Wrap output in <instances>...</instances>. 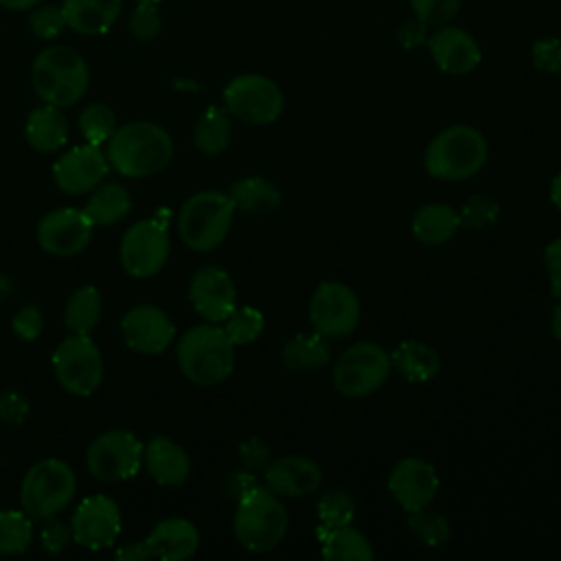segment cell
<instances>
[{"mask_svg":"<svg viewBox=\"0 0 561 561\" xmlns=\"http://www.w3.org/2000/svg\"><path fill=\"white\" fill-rule=\"evenodd\" d=\"M175 145L171 134L151 121H131L112 134L105 142L110 169L125 178H149L160 173L173 158Z\"/></svg>","mask_w":561,"mask_h":561,"instance_id":"obj_1","label":"cell"},{"mask_svg":"<svg viewBox=\"0 0 561 561\" xmlns=\"http://www.w3.org/2000/svg\"><path fill=\"white\" fill-rule=\"evenodd\" d=\"M175 359L182 375L202 388L219 386L234 368V344L215 322L186 329L175 346Z\"/></svg>","mask_w":561,"mask_h":561,"instance_id":"obj_2","label":"cell"},{"mask_svg":"<svg viewBox=\"0 0 561 561\" xmlns=\"http://www.w3.org/2000/svg\"><path fill=\"white\" fill-rule=\"evenodd\" d=\"M289 513L270 486H259L256 482L245 489L237 500V511L232 519V530L237 541L250 552H270L287 535Z\"/></svg>","mask_w":561,"mask_h":561,"instance_id":"obj_3","label":"cell"},{"mask_svg":"<svg viewBox=\"0 0 561 561\" xmlns=\"http://www.w3.org/2000/svg\"><path fill=\"white\" fill-rule=\"evenodd\" d=\"M31 81L42 103L66 110L85 96L90 68L75 48L53 44L39 50L33 59Z\"/></svg>","mask_w":561,"mask_h":561,"instance_id":"obj_4","label":"cell"},{"mask_svg":"<svg viewBox=\"0 0 561 561\" xmlns=\"http://www.w3.org/2000/svg\"><path fill=\"white\" fill-rule=\"evenodd\" d=\"M486 156V138L476 127L449 125L425 147L423 167L434 180L460 182L476 175L484 167Z\"/></svg>","mask_w":561,"mask_h":561,"instance_id":"obj_5","label":"cell"},{"mask_svg":"<svg viewBox=\"0 0 561 561\" xmlns=\"http://www.w3.org/2000/svg\"><path fill=\"white\" fill-rule=\"evenodd\" d=\"M77 493V476L72 467L57 458L48 456L31 465L20 482V508L33 522H46L57 517Z\"/></svg>","mask_w":561,"mask_h":561,"instance_id":"obj_6","label":"cell"},{"mask_svg":"<svg viewBox=\"0 0 561 561\" xmlns=\"http://www.w3.org/2000/svg\"><path fill=\"white\" fill-rule=\"evenodd\" d=\"M234 204L228 193H193L178 210V234L193 252H213L224 243L234 219Z\"/></svg>","mask_w":561,"mask_h":561,"instance_id":"obj_7","label":"cell"},{"mask_svg":"<svg viewBox=\"0 0 561 561\" xmlns=\"http://www.w3.org/2000/svg\"><path fill=\"white\" fill-rule=\"evenodd\" d=\"M50 364L57 383L75 397L96 392L105 375L103 353L90 333H68L53 351Z\"/></svg>","mask_w":561,"mask_h":561,"instance_id":"obj_8","label":"cell"},{"mask_svg":"<svg viewBox=\"0 0 561 561\" xmlns=\"http://www.w3.org/2000/svg\"><path fill=\"white\" fill-rule=\"evenodd\" d=\"M392 373V359L375 342H357L342 351L333 366V386L344 397H368L377 392Z\"/></svg>","mask_w":561,"mask_h":561,"instance_id":"obj_9","label":"cell"},{"mask_svg":"<svg viewBox=\"0 0 561 561\" xmlns=\"http://www.w3.org/2000/svg\"><path fill=\"white\" fill-rule=\"evenodd\" d=\"M145 445L129 430H105L94 436L85 449V467L101 482H123L142 467Z\"/></svg>","mask_w":561,"mask_h":561,"instance_id":"obj_10","label":"cell"},{"mask_svg":"<svg viewBox=\"0 0 561 561\" xmlns=\"http://www.w3.org/2000/svg\"><path fill=\"white\" fill-rule=\"evenodd\" d=\"M283 92L265 75H239L224 88V107L248 125H270L283 114Z\"/></svg>","mask_w":561,"mask_h":561,"instance_id":"obj_11","label":"cell"},{"mask_svg":"<svg viewBox=\"0 0 561 561\" xmlns=\"http://www.w3.org/2000/svg\"><path fill=\"white\" fill-rule=\"evenodd\" d=\"M171 237L160 219H140L131 224L118 245V261L131 278H151L169 261Z\"/></svg>","mask_w":561,"mask_h":561,"instance_id":"obj_12","label":"cell"},{"mask_svg":"<svg viewBox=\"0 0 561 561\" xmlns=\"http://www.w3.org/2000/svg\"><path fill=\"white\" fill-rule=\"evenodd\" d=\"M359 298L340 280H322L309 300L311 327L327 340L351 335L359 324Z\"/></svg>","mask_w":561,"mask_h":561,"instance_id":"obj_13","label":"cell"},{"mask_svg":"<svg viewBox=\"0 0 561 561\" xmlns=\"http://www.w3.org/2000/svg\"><path fill=\"white\" fill-rule=\"evenodd\" d=\"M94 228L96 226L85 215V210L64 206V208L48 210L37 221L35 239L46 254L66 259V256L81 254L90 245L94 237Z\"/></svg>","mask_w":561,"mask_h":561,"instance_id":"obj_14","label":"cell"},{"mask_svg":"<svg viewBox=\"0 0 561 561\" xmlns=\"http://www.w3.org/2000/svg\"><path fill=\"white\" fill-rule=\"evenodd\" d=\"M123 528V515L110 495L96 493L79 502L70 517L72 543L88 550H105L116 543Z\"/></svg>","mask_w":561,"mask_h":561,"instance_id":"obj_15","label":"cell"},{"mask_svg":"<svg viewBox=\"0 0 561 561\" xmlns=\"http://www.w3.org/2000/svg\"><path fill=\"white\" fill-rule=\"evenodd\" d=\"M121 337L138 355H160L175 340V324L156 305H136L121 320Z\"/></svg>","mask_w":561,"mask_h":561,"instance_id":"obj_16","label":"cell"},{"mask_svg":"<svg viewBox=\"0 0 561 561\" xmlns=\"http://www.w3.org/2000/svg\"><path fill=\"white\" fill-rule=\"evenodd\" d=\"M110 162L96 145L83 142L59 156L53 164V180L66 195H83L94 191L107 175Z\"/></svg>","mask_w":561,"mask_h":561,"instance_id":"obj_17","label":"cell"},{"mask_svg":"<svg viewBox=\"0 0 561 561\" xmlns=\"http://www.w3.org/2000/svg\"><path fill=\"white\" fill-rule=\"evenodd\" d=\"M188 302L199 318L221 324L237 307V287L232 276L217 265L199 267L188 283Z\"/></svg>","mask_w":561,"mask_h":561,"instance_id":"obj_18","label":"cell"},{"mask_svg":"<svg viewBox=\"0 0 561 561\" xmlns=\"http://www.w3.org/2000/svg\"><path fill=\"white\" fill-rule=\"evenodd\" d=\"M438 484L434 465L419 456L401 458L388 476V491L408 513L430 506L438 493Z\"/></svg>","mask_w":561,"mask_h":561,"instance_id":"obj_19","label":"cell"},{"mask_svg":"<svg viewBox=\"0 0 561 561\" xmlns=\"http://www.w3.org/2000/svg\"><path fill=\"white\" fill-rule=\"evenodd\" d=\"M427 48H430L432 59L438 66V70H443L445 75H454V77L473 72L482 59L480 46L473 39V35L469 31H465L460 26H451V24H440V28H436L430 35Z\"/></svg>","mask_w":561,"mask_h":561,"instance_id":"obj_20","label":"cell"},{"mask_svg":"<svg viewBox=\"0 0 561 561\" xmlns=\"http://www.w3.org/2000/svg\"><path fill=\"white\" fill-rule=\"evenodd\" d=\"M265 486L280 497H305L320 489L324 473L307 456H280L265 467Z\"/></svg>","mask_w":561,"mask_h":561,"instance_id":"obj_21","label":"cell"},{"mask_svg":"<svg viewBox=\"0 0 561 561\" xmlns=\"http://www.w3.org/2000/svg\"><path fill=\"white\" fill-rule=\"evenodd\" d=\"M142 467L160 486H182L191 476V458L182 445L156 434L142 451Z\"/></svg>","mask_w":561,"mask_h":561,"instance_id":"obj_22","label":"cell"},{"mask_svg":"<svg viewBox=\"0 0 561 561\" xmlns=\"http://www.w3.org/2000/svg\"><path fill=\"white\" fill-rule=\"evenodd\" d=\"M149 554L162 561L191 559L199 548V530L186 517H167L151 526L145 537Z\"/></svg>","mask_w":561,"mask_h":561,"instance_id":"obj_23","label":"cell"},{"mask_svg":"<svg viewBox=\"0 0 561 561\" xmlns=\"http://www.w3.org/2000/svg\"><path fill=\"white\" fill-rule=\"evenodd\" d=\"M123 0H64L66 26L79 35H103L118 20Z\"/></svg>","mask_w":561,"mask_h":561,"instance_id":"obj_24","label":"cell"},{"mask_svg":"<svg viewBox=\"0 0 561 561\" xmlns=\"http://www.w3.org/2000/svg\"><path fill=\"white\" fill-rule=\"evenodd\" d=\"M24 138L31 149L39 153H53L68 142V121L61 107L39 105L28 112L24 123Z\"/></svg>","mask_w":561,"mask_h":561,"instance_id":"obj_25","label":"cell"},{"mask_svg":"<svg viewBox=\"0 0 561 561\" xmlns=\"http://www.w3.org/2000/svg\"><path fill=\"white\" fill-rule=\"evenodd\" d=\"M410 230L423 245H443L460 230V217L449 204H423L412 215Z\"/></svg>","mask_w":561,"mask_h":561,"instance_id":"obj_26","label":"cell"},{"mask_svg":"<svg viewBox=\"0 0 561 561\" xmlns=\"http://www.w3.org/2000/svg\"><path fill=\"white\" fill-rule=\"evenodd\" d=\"M390 359H392V368H397V373L412 383L430 381L432 377H436L440 368L438 353L421 340H403L390 353Z\"/></svg>","mask_w":561,"mask_h":561,"instance_id":"obj_27","label":"cell"},{"mask_svg":"<svg viewBox=\"0 0 561 561\" xmlns=\"http://www.w3.org/2000/svg\"><path fill=\"white\" fill-rule=\"evenodd\" d=\"M228 197L237 210L248 215H270L280 206L278 186L261 175H248L232 182Z\"/></svg>","mask_w":561,"mask_h":561,"instance_id":"obj_28","label":"cell"},{"mask_svg":"<svg viewBox=\"0 0 561 561\" xmlns=\"http://www.w3.org/2000/svg\"><path fill=\"white\" fill-rule=\"evenodd\" d=\"M232 140V116L226 107H206L193 127V145L206 156H219Z\"/></svg>","mask_w":561,"mask_h":561,"instance_id":"obj_29","label":"cell"},{"mask_svg":"<svg viewBox=\"0 0 561 561\" xmlns=\"http://www.w3.org/2000/svg\"><path fill=\"white\" fill-rule=\"evenodd\" d=\"M83 210L94 226H114L131 210V197L125 186L116 182H101L90 191Z\"/></svg>","mask_w":561,"mask_h":561,"instance_id":"obj_30","label":"cell"},{"mask_svg":"<svg viewBox=\"0 0 561 561\" xmlns=\"http://www.w3.org/2000/svg\"><path fill=\"white\" fill-rule=\"evenodd\" d=\"M103 316V296L94 285L77 287L64 305V324L70 333H92Z\"/></svg>","mask_w":561,"mask_h":561,"instance_id":"obj_31","label":"cell"},{"mask_svg":"<svg viewBox=\"0 0 561 561\" xmlns=\"http://www.w3.org/2000/svg\"><path fill=\"white\" fill-rule=\"evenodd\" d=\"M329 342L322 333H296L285 342L280 359L289 370H313L329 362Z\"/></svg>","mask_w":561,"mask_h":561,"instance_id":"obj_32","label":"cell"},{"mask_svg":"<svg viewBox=\"0 0 561 561\" xmlns=\"http://www.w3.org/2000/svg\"><path fill=\"white\" fill-rule=\"evenodd\" d=\"M322 557L333 561H373L375 552L366 535L351 524H344L324 533Z\"/></svg>","mask_w":561,"mask_h":561,"instance_id":"obj_33","label":"cell"},{"mask_svg":"<svg viewBox=\"0 0 561 561\" xmlns=\"http://www.w3.org/2000/svg\"><path fill=\"white\" fill-rule=\"evenodd\" d=\"M33 524L22 508H0V557L24 554L33 543Z\"/></svg>","mask_w":561,"mask_h":561,"instance_id":"obj_34","label":"cell"},{"mask_svg":"<svg viewBox=\"0 0 561 561\" xmlns=\"http://www.w3.org/2000/svg\"><path fill=\"white\" fill-rule=\"evenodd\" d=\"M116 114L105 103H90L79 114V131L85 142L103 147L116 131Z\"/></svg>","mask_w":561,"mask_h":561,"instance_id":"obj_35","label":"cell"},{"mask_svg":"<svg viewBox=\"0 0 561 561\" xmlns=\"http://www.w3.org/2000/svg\"><path fill=\"white\" fill-rule=\"evenodd\" d=\"M263 329H265V318L254 307H234L232 313L224 320V331L228 333L234 346H245L256 342Z\"/></svg>","mask_w":561,"mask_h":561,"instance_id":"obj_36","label":"cell"},{"mask_svg":"<svg viewBox=\"0 0 561 561\" xmlns=\"http://www.w3.org/2000/svg\"><path fill=\"white\" fill-rule=\"evenodd\" d=\"M355 517V502L353 497L342 489L327 491L318 502V519L320 528L327 533L331 528L351 524Z\"/></svg>","mask_w":561,"mask_h":561,"instance_id":"obj_37","label":"cell"},{"mask_svg":"<svg viewBox=\"0 0 561 561\" xmlns=\"http://www.w3.org/2000/svg\"><path fill=\"white\" fill-rule=\"evenodd\" d=\"M408 524H410L412 533L425 546L436 548V546H443L449 539V522L443 515L427 511V506L419 508V511H412Z\"/></svg>","mask_w":561,"mask_h":561,"instance_id":"obj_38","label":"cell"},{"mask_svg":"<svg viewBox=\"0 0 561 561\" xmlns=\"http://www.w3.org/2000/svg\"><path fill=\"white\" fill-rule=\"evenodd\" d=\"M458 217H460V228L465 226L469 230H484L497 221L500 206L486 195H471L462 204Z\"/></svg>","mask_w":561,"mask_h":561,"instance_id":"obj_39","label":"cell"},{"mask_svg":"<svg viewBox=\"0 0 561 561\" xmlns=\"http://www.w3.org/2000/svg\"><path fill=\"white\" fill-rule=\"evenodd\" d=\"M28 28L37 39H55L68 26L61 7L37 4L28 13Z\"/></svg>","mask_w":561,"mask_h":561,"instance_id":"obj_40","label":"cell"},{"mask_svg":"<svg viewBox=\"0 0 561 561\" xmlns=\"http://www.w3.org/2000/svg\"><path fill=\"white\" fill-rule=\"evenodd\" d=\"M460 4L462 0H410L414 18L425 26L449 24V20H454L460 11Z\"/></svg>","mask_w":561,"mask_h":561,"instance_id":"obj_41","label":"cell"},{"mask_svg":"<svg viewBox=\"0 0 561 561\" xmlns=\"http://www.w3.org/2000/svg\"><path fill=\"white\" fill-rule=\"evenodd\" d=\"M162 31V18L156 4L136 2V9L129 15V33L138 42H151Z\"/></svg>","mask_w":561,"mask_h":561,"instance_id":"obj_42","label":"cell"},{"mask_svg":"<svg viewBox=\"0 0 561 561\" xmlns=\"http://www.w3.org/2000/svg\"><path fill=\"white\" fill-rule=\"evenodd\" d=\"M44 329V313L37 305H22L13 316H11V331L18 340L33 342L42 335Z\"/></svg>","mask_w":561,"mask_h":561,"instance_id":"obj_43","label":"cell"},{"mask_svg":"<svg viewBox=\"0 0 561 561\" xmlns=\"http://www.w3.org/2000/svg\"><path fill=\"white\" fill-rule=\"evenodd\" d=\"M530 57L535 68L548 75H561V39L559 37H543L537 39L530 48Z\"/></svg>","mask_w":561,"mask_h":561,"instance_id":"obj_44","label":"cell"},{"mask_svg":"<svg viewBox=\"0 0 561 561\" xmlns=\"http://www.w3.org/2000/svg\"><path fill=\"white\" fill-rule=\"evenodd\" d=\"M72 541L70 526L59 522L57 517H50L44 522V528L39 530V543L48 554H61Z\"/></svg>","mask_w":561,"mask_h":561,"instance_id":"obj_45","label":"cell"},{"mask_svg":"<svg viewBox=\"0 0 561 561\" xmlns=\"http://www.w3.org/2000/svg\"><path fill=\"white\" fill-rule=\"evenodd\" d=\"M28 416V401L15 390L0 392V419L11 425L24 423Z\"/></svg>","mask_w":561,"mask_h":561,"instance_id":"obj_46","label":"cell"},{"mask_svg":"<svg viewBox=\"0 0 561 561\" xmlns=\"http://www.w3.org/2000/svg\"><path fill=\"white\" fill-rule=\"evenodd\" d=\"M543 267L548 274L550 291L561 298V237L550 241L543 250Z\"/></svg>","mask_w":561,"mask_h":561,"instance_id":"obj_47","label":"cell"},{"mask_svg":"<svg viewBox=\"0 0 561 561\" xmlns=\"http://www.w3.org/2000/svg\"><path fill=\"white\" fill-rule=\"evenodd\" d=\"M116 559H121V561H147V559H151V554H149V548L142 539V541H129V543L121 546L116 550Z\"/></svg>","mask_w":561,"mask_h":561,"instance_id":"obj_48","label":"cell"},{"mask_svg":"<svg viewBox=\"0 0 561 561\" xmlns=\"http://www.w3.org/2000/svg\"><path fill=\"white\" fill-rule=\"evenodd\" d=\"M42 2L44 0H0V7L9 9V11H26V9H33Z\"/></svg>","mask_w":561,"mask_h":561,"instance_id":"obj_49","label":"cell"},{"mask_svg":"<svg viewBox=\"0 0 561 561\" xmlns=\"http://www.w3.org/2000/svg\"><path fill=\"white\" fill-rule=\"evenodd\" d=\"M550 202L561 210V171L550 182Z\"/></svg>","mask_w":561,"mask_h":561,"instance_id":"obj_50","label":"cell"},{"mask_svg":"<svg viewBox=\"0 0 561 561\" xmlns=\"http://www.w3.org/2000/svg\"><path fill=\"white\" fill-rule=\"evenodd\" d=\"M550 329H552V335L561 342V300L554 305L552 309V318H550Z\"/></svg>","mask_w":561,"mask_h":561,"instance_id":"obj_51","label":"cell"},{"mask_svg":"<svg viewBox=\"0 0 561 561\" xmlns=\"http://www.w3.org/2000/svg\"><path fill=\"white\" fill-rule=\"evenodd\" d=\"M136 2H147V4H158L160 0H136Z\"/></svg>","mask_w":561,"mask_h":561,"instance_id":"obj_52","label":"cell"}]
</instances>
